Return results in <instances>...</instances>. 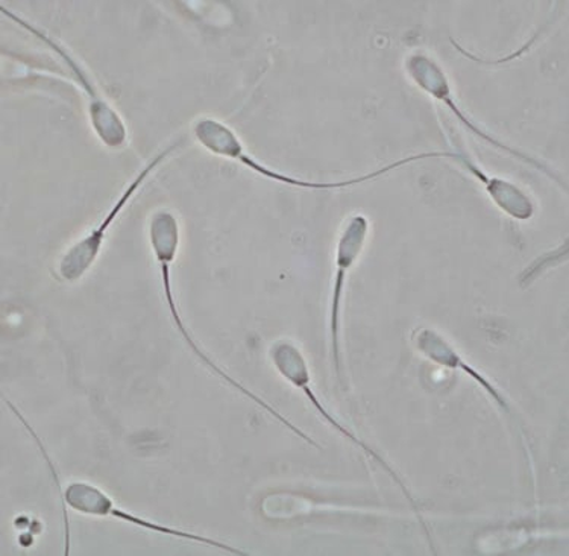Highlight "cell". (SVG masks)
I'll list each match as a JSON object with an SVG mask.
<instances>
[{
  "instance_id": "obj_1",
  "label": "cell",
  "mask_w": 569,
  "mask_h": 556,
  "mask_svg": "<svg viewBox=\"0 0 569 556\" xmlns=\"http://www.w3.org/2000/svg\"><path fill=\"white\" fill-rule=\"evenodd\" d=\"M192 135L194 140H197L206 151L213 153L216 157H220V159L236 161V163L243 166V168L257 173V176L266 178V180L280 182V185L290 186V188L307 190L348 189L352 188V186L377 180V178L385 177L386 173L397 171V169L405 168V166L418 163V161L430 159H448L455 161L457 157L456 152L450 151L415 153V156L392 161V163L376 169V171L367 173V176L339 181H313L290 177L288 173L277 171V169L271 168V166L264 165L263 161L257 160L256 157L247 152L237 132L232 130L227 122H222L220 119L209 118V116L199 118L197 122L193 123Z\"/></svg>"
},
{
  "instance_id": "obj_8",
  "label": "cell",
  "mask_w": 569,
  "mask_h": 556,
  "mask_svg": "<svg viewBox=\"0 0 569 556\" xmlns=\"http://www.w3.org/2000/svg\"><path fill=\"white\" fill-rule=\"evenodd\" d=\"M369 235V221L367 216L355 215L345 224L342 234L339 236L338 247H336V272L333 292H331L330 305V339L331 353H333V363L336 375L342 376V359H340V314H342V302L345 288H347V277L359 260L361 251Z\"/></svg>"
},
{
  "instance_id": "obj_6",
  "label": "cell",
  "mask_w": 569,
  "mask_h": 556,
  "mask_svg": "<svg viewBox=\"0 0 569 556\" xmlns=\"http://www.w3.org/2000/svg\"><path fill=\"white\" fill-rule=\"evenodd\" d=\"M405 66L407 77L413 81V85L417 86L418 89H421L423 93L430 95L436 101L443 103L469 132L479 137L483 142L491 145V147L509 153V156L515 157V159L525 161L526 165L533 166L536 171L546 173L551 180L562 181V178L552 171V169L548 168L547 165H543L542 161L536 160L535 157L527 156V153L519 151V149L500 142L496 137L486 132L483 128L477 126L469 116L465 115L462 108L457 103L456 97H452V89L446 70H443L442 66H440L433 57H430L429 53L421 51L410 53V56L406 58Z\"/></svg>"
},
{
  "instance_id": "obj_7",
  "label": "cell",
  "mask_w": 569,
  "mask_h": 556,
  "mask_svg": "<svg viewBox=\"0 0 569 556\" xmlns=\"http://www.w3.org/2000/svg\"><path fill=\"white\" fill-rule=\"evenodd\" d=\"M271 358L273 365H276V368L278 369V373H280V375L284 377L286 380L289 381V384H292L295 388H298L299 391L305 394L307 400H309L310 404L313 405L316 413L321 415V417L323 418V420L328 423V425L335 427V429L338 430L343 438L350 439L352 444H356V446L359 447V449L363 451V454L367 455L369 459L376 460L378 466L383 468V470L388 473L390 477H392L393 483L401 488V492L402 494H405L406 499L409 500L410 505H412L413 512L415 514H417V517L419 518V523H421L423 530H426V535L427 537H429V543H431L430 530L427 529L426 522H423L421 509H419L417 500H415V497L412 496V493H410V489L407 488V485L405 483H402L401 477L398 476L397 473H395L393 468L390 467L389 464L386 463V460L381 458V456L378 455L376 450H372L367 443L361 441V439L359 437H356V435L352 434L350 429H347V427H345L342 423L336 420L333 415L328 413L326 406H323L321 404V400H319L318 396H316L313 389H311L309 364H307L305 355H302L301 350H299V348L295 346V344L292 342L278 341L273 344L271 348Z\"/></svg>"
},
{
  "instance_id": "obj_2",
  "label": "cell",
  "mask_w": 569,
  "mask_h": 556,
  "mask_svg": "<svg viewBox=\"0 0 569 556\" xmlns=\"http://www.w3.org/2000/svg\"><path fill=\"white\" fill-rule=\"evenodd\" d=\"M148 235L149 244H151L153 257H156L158 265V271H160L161 285H163L164 300L166 305H168L170 318H172L173 326L180 331L181 338L184 339L187 347L193 351V355L197 356L214 376L227 381L228 385H231L237 391L242 393L249 400L254 401L264 413H268L271 417L276 418V420L280 421L282 426L288 427V429L292 430L299 438L305 439L310 446L318 447L319 449V444L313 441L306 431L295 426L289 418L278 413L273 406L266 404L263 398L257 396V394L252 393L247 386L228 375L226 369L220 368L219 365L198 346V342L194 341L193 335L190 334L189 327L186 326L180 309H178L176 292H173L172 288V265L177 259L181 239L180 222H178L177 216L170 210H157L156 214L151 216V221H149Z\"/></svg>"
},
{
  "instance_id": "obj_4",
  "label": "cell",
  "mask_w": 569,
  "mask_h": 556,
  "mask_svg": "<svg viewBox=\"0 0 569 556\" xmlns=\"http://www.w3.org/2000/svg\"><path fill=\"white\" fill-rule=\"evenodd\" d=\"M62 512H64V533H66V555L69 554L70 545V530L68 522V508L74 513L82 514V516L90 517H111L116 520L128 523V525L136 526V528L149 530L152 534L166 535V537L180 538L184 542L199 543V545L216 547V549L228 552L231 555H248L247 552L236 549L219 539L206 537V535L187 533L177 528H170L168 525L148 520V518L136 516L123 509L113 500V497L108 496L103 489L97 485L84 483V480H77V483L69 484L62 493Z\"/></svg>"
},
{
  "instance_id": "obj_5",
  "label": "cell",
  "mask_w": 569,
  "mask_h": 556,
  "mask_svg": "<svg viewBox=\"0 0 569 556\" xmlns=\"http://www.w3.org/2000/svg\"><path fill=\"white\" fill-rule=\"evenodd\" d=\"M181 145L182 140H177V142L170 143L169 147L157 152L156 156H153L152 159L149 160L139 172H137V176L128 182L127 188H124L123 192L119 195L118 199H116L114 205L111 206V209L107 211L106 216H103L102 221L99 222L93 230H90L84 238L77 240V242H74L72 247L61 256L60 261H58L57 271L62 281L74 284V281L81 280V278L89 272V269L97 264L110 228L113 227L116 221H118L119 216L122 215L124 209H127L128 205L132 201V198H134L136 195L139 193V190L143 188L144 182L149 180V177H151L152 173L156 172L157 169L160 168V166L163 165L178 148L181 147Z\"/></svg>"
},
{
  "instance_id": "obj_3",
  "label": "cell",
  "mask_w": 569,
  "mask_h": 556,
  "mask_svg": "<svg viewBox=\"0 0 569 556\" xmlns=\"http://www.w3.org/2000/svg\"><path fill=\"white\" fill-rule=\"evenodd\" d=\"M0 10H2L3 16L18 23L20 28L34 36L36 39H39L41 43L48 46L52 52H56L61 58L62 63L68 66L70 73L73 75L74 81L84 91L87 111H89L90 126L93 128L94 135L107 148L122 149L128 142L127 123H124L122 116L116 110L113 103L103 97L101 90L91 80L89 70L81 64V61L64 44H61L56 37L48 34L37 24L28 22V20L20 18L14 12L7 10V8L0 7Z\"/></svg>"
},
{
  "instance_id": "obj_9",
  "label": "cell",
  "mask_w": 569,
  "mask_h": 556,
  "mask_svg": "<svg viewBox=\"0 0 569 556\" xmlns=\"http://www.w3.org/2000/svg\"><path fill=\"white\" fill-rule=\"evenodd\" d=\"M460 166L485 186L486 192L496 202L498 209L508 214L510 218L518 219V221H529L531 216L535 215L533 201L525 190L519 189L513 182L488 176L469 157H465Z\"/></svg>"
},
{
  "instance_id": "obj_10",
  "label": "cell",
  "mask_w": 569,
  "mask_h": 556,
  "mask_svg": "<svg viewBox=\"0 0 569 556\" xmlns=\"http://www.w3.org/2000/svg\"><path fill=\"white\" fill-rule=\"evenodd\" d=\"M413 341L417 344L418 350H421L422 355H426L427 358L435 360V363L443 365V367L462 368L465 373H468L469 376L479 381L486 391L496 398L498 404L501 405L502 409L509 410L508 404H506L505 398L498 394L497 389L493 388V386L489 384L488 380H485L483 377H481L479 373L476 371V369L468 367V365L465 364L462 359H460V356L457 355V353L452 350L450 346H448L446 339H443L442 336H439L436 334V331L430 329H421L418 330Z\"/></svg>"
}]
</instances>
